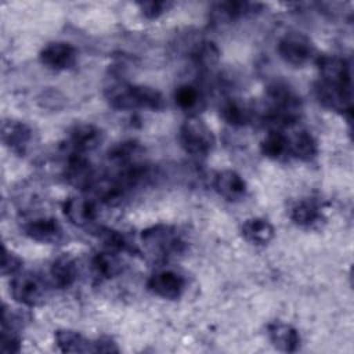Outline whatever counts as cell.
<instances>
[{
    "label": "cell",
    "instance_id": "6da1fadb",
    "mask_svg": "<svg viewBox=\"0 0 354 354\" xmlns=\"http://www.w3.org/2000/svg\"><path fill=\"white\" fill-rule=\"evenodd\" d=\"M108 104L118 111L147 109L159 112L166 106L162 93L144 84H130L126 82H112L105 87Z\"/></svg>",
    "mask_w": 354,
    "mask_h": 354
},
{
    "label": "cell",
    "instance_id": "7a4b0ae2",
    "mask_svg": "<svg viewBox=\"0 0 354 354\" xmlns=\"http://www.w3.org/2000/svg\"><path fill=\"white\" fill-rule=\"evenodd\" d=\"M144 250L158 260H167L181 254L187 249V242L176 225L158 223L141 231Z\"/></svg>",
    "mask_w": 354,
    "mask_h": 354
},
{
    "label": "cell",
    "instance_id": "3957f363",
    "mask_svg": "<svg viewBox=\"0 0 354 354\" xmlns=\"http://www.w3.org/2000/svg\"><path fill=\"white\" fill-rule=\"evenodd\" d=\"M268 119L277 126H289L299 120L301 100L293 88L285 83H274L267 90Z\"/></svg>",
    "mask_w": 354,
    "mask_h": 354
},
{
    "label": "cell",
    "instance_id": "277c9868",
    "mask_svg": "<svg viewBox=\"0 0 354 354\" xmlns=\"http://www.w3.org/2000/svg\"><path fill=\"white\" fill-rule=\"evenodd\" d=\"M178 141L187 153L198 158L207 156L216 147L212 129L199 116L188 118L180 126Z\"/></svg>",
    "mask_w": 354,
    "mask_h": 354
},
{
    "label": "cell",
    "instance_id": "5b68a950",
    "mask_svg": "<svg viewBox=\"0 0 354 354\" xmlns=\"http://www.w3.org/2000/svg\"><path fill=\"white\" fill-rule=\"evenodd\" d=\"M277 51L289 65L300 68L317 58V48L313 40L301 32H289L278 41Z\"/></svg>",
    "mask_w": 354,
    "mask_h": 354
},
{
    "label": "cell",
    "instance_id": "8992f818",
    "mask_svg": "<svg viewBox=\"0 0 354 354\" xmlns=\"http://www.w3.org/2000/svg\"><path fill=\"white\" fill-rule=\"evenodd\" d=\"M10 292L12 299L21 306L35 307L44 301L47 296V283L35 272L21 271L14 275L10 283Z\"/></svg>",
    "mask_w": 354,
    "mask_h": 354
},
{
    "label": "cell",
    "instance_id": "52a82bcc",
    "mask_svg": "<svg viewBox=\"0 0 354 354\" xmlns=\"http://www.w3.org/2000/svg\"><path fill=\"white\" fill-rule=\"evenodd\" d=\"M147 286L148 290L158 297L166 300H177L184 295L187 289V279L176 270L160 268L148 278Z\"/></svg>",
    "mask_w": 354,
    "mask_h": 354
},
{
    "label": "cell",
    "instance_id": "ba28073f",
    "mask_svg": "<svg viewBox=\"0 0 354 354\" xmlns=\"http://www.w3.org/2000/svg\"><path fill=\"white\" fill-rule=\"evenodd\" d=\"M105 138L102 129L93 123H76L68 131L65 148L68 152H77L86 155L97 149Z\"/></svg>",
    "mask_w": 354,
    "mask_h": 354
},
{
    "label": "cell",
    "instance_id": "9c48e42d",
    "mask_svg": "<svg viewBox=\"0 0 354 354\" xmlns=\"http://www.w3.org/2000/svg\"><path fill=\"white\" fill-rule=\"evenodd\" d=\"M39 61L54 72L69 71L77 62V50L66 41H51L40 50Z\"/></svg>",
    "mask_w": 354,
    "mask_h": 354
},
{
    "label": "cell",
    "instance_id": "30bf717a",
    "mask_svg": "<svg viewBox=\"0 0 354 354\" xmlns=\"http://www.w3.org/2000/svg\"><path fill=\"white\" fill-rule=\"evenodd\" d=\"M65 181L77 189H90L97 183L95 170L83 153L68 152L64 166Z\"/></svg>",
    "mask_w": 354,
    "mask_h": 354
},
{
    "label": "cell",
    "instance_id": "8fae6325",
    "mask_svg": "<svg viewBox=\"0 0 354 354\" xmlns=\"http://www.w3.org/2000/svg\"><path fill=\"white\" fill-rule=\"evenodd\" d=\"M321 82L343 88H351V71L348 62L339 55H318L315 58Z\"/></svg>",
    "mask_w": 354,
    "mask_h": 354
},
{
    "label": "cell",
    "instance_id": "7c38bea8",
    "mask_svg": "<svg viewBox=\"0 0 354 354\" xmlns=\"http://www.w3.org/2000/svg\"><path fill=\"white\" fill-rule=\"evenodd\" d=\"M1 140L3 144L15 155L24 156L26 155L32 140L33 130L32 127L17 119H6L1 126Z\"/></svg>",
    "mask_w": 354,
    "mask_h": 354
},
{
    "label": "cell",
    "instance_id": "4fadbf2b",
    "mask_svg": "<svg viewBox=\"0 0 354 354\" xmlns=\"http://www.w3.org/2000/svg\"><path fill=\"white\" fill-rule=\"evenodd\" d=\"M317 100L328 109L351 118L353 113V88H343L318 82L315 84Z\"/></svg>",
    "mask_w": 354,
    "mask_h": 354
},
{
    "label": "cell",
    "instance_id": "5bb4252c",
    "mask_svg": "<svg viewBox=\"0 0 354 354\" xmlns=\"http://www.w3.org/2000/svg\"><path fill=\"white\" fill-rule=\"evenodd\" d=\"M24 234L40 243H58L64 238V230L58 220L53 217H37L24 224Z\"/></svg>",
    "mask_w": 354,
    "mask_h": 354
},
{
    "label": "cell",
    "instance_id": "9a60e30c",
    "mask_svg": "<svg viewBox=\"0 0 354 354\" xmlns=\"http://www.w3.org/2000/svg\"><path fill=\"white\" fill-rule=\"evenodd\" d=\"M267 336L270 343L279 351L295 353L300 348L301 337L299 330L286 322L272 321L267 325Z\"/></svg>",
    "mask_w": 354,
    "mask_h": 354
},
{
    "label": "cell",
    "instance_id": "2e32d148",
    "mask_svg": "<svg viewBox=\"0 0 354 354\" xmlns=\"http://www.w3.org/2000/svg\"><path fill=\"white\" fill-rule=\"evenodd\" d=\"M64 214L76 227H87L97 218L95 202L84 196H71L64 202Z\"/></svg>",
    "mask_w": 354,
    "mask_h": 354
},
{
    "label": "cell",
    "instance_id": "e0dca14e",
    "mask_svg": "<svg viewBox=\"0 0 354 354\" xmlns=\"http://www.w3.org/2000/svg\"><path fill=\"white\" fill-rule=\"evenodd\" d=\"M213 187L220 196L231 202L241 201L248 191V184L245 178L238 171L231 169L218 171L214 176Z\"/></svg>",
    "mask_w": 354,
    "mask_h": 354
},
{
    "label": "cell",
    "instance_id": "ac0fdd59",
    "mask_svg": "<svg viewBox=\"0 0 354 354\" xmlns=\"http://www.w3.org/2000/svg\"><path fill=\"white\" fill-rule=\"evenodd\" d=\"M177 108L188 118L198 116L206 108V98L203 91L191 83H184L176 87L173 94Z\"/></svg>",
    "mask_w": 354,
    "mask_h": 354
},
{
    "label": "cell",
    "instance_id": "d6986e66",
    "mask_svg": "<svg viewBox=\"0 0 354 354\" xmlns=\"http://www.w3.org/2000/svg\"><path fill=\"white\" fill-rule=\"evenodd\" d=\"M259 7H261V4L250 3V1H236V0L216 1L212 4L210 15L216 24H230L242 17L253 14Z\"/></svg>",
    "mask_w": 354,
    "mask_h": 354
},
{
    "label": "cell",
    "instance_id": "ffe728a7",
    "mask_svg": "<svg viewBox=\"0 0 354 354\" xmlns=\"http://www.w3.org/2000/svg\"><path fill=\"white\" fill-rule=\"evenodd\" d=\"M142 158H144V148L140 142L134 140L122 141L113 145L108 151L109 162L118 166L119 170L142 165L144 163Z\"/></svg>",
    "mask_w": 354,
    "mask_h": 354
},
{
    "label": "cell",
    "instance_id": "44dd1931",
    "mask_svg": "<svg viewBox=\"0 0 354 354\" xmlns=\"http://www.w3.org/2000/svg\"><path fill=\"white\" fill-rule=\"evenodd\" d=\"M289 218L301 228H313L324 218L319 203L314 199H299L289 209Z\"/></svg>",
    "mask_w": 354,
    "mask_h": 354
},
{
    "label": "cell",
    "instance_id": "7402d4cb",
    "mask_svg": "<svg viewBox=\"0 0 354 354\" xmlns=\"http://www.w3.org/2000/svg\"><path fill=\"white\" fill-rule=\"evenodd\" d=\"M241 235L250 245L266 246L274 239L275 230L267 218L250 217L242 223Z\"/></svg>",
    "mask_w": 354,
    "mask_h": 354
},
{
    "label": "cell",
    "instance_id": "603a6c76",
    "mask_svg": "<svg viewBox=\"0 0 354 354\" xmlns=\"http://www.w3.org/2000/svg\"><path fill=\"white\" fill-rule=\"evenodd\" d=\"M51 283L58 289L71 288L77 279V264L69 254L55 257L50 266Z\"/></svg>",
    "mask_w": 354,
    "mask_h": 354
},
{
    "label": "cell",
    "instance_id": "cb8c5ba5",
    "mask_svg": "<svg viewBox=\"0 0 354 354\" xmlns=\"http://www.w3.org/2000/svg\"><path fill=\"white\" fill-rule=\"evenodd\" d=\"M91 271L94 277L100 281H109L116 278L122 270V260L118 256L116 252L104 249L101 252H97L91 259Z\"/></svg>",
    "mask_w": 354,
    "mask_h": 354
},
{
    "label": "cell",
    "instance_id": "d4e9b609",
    "mask_svg": "<svg viewBox=\"0 0 354 354\" xmlns=\"http://www.w3.org/2000/svg\"><path fill=\"white\" fill-rule=\"evenodd\" d=\"M260 152L271 160H285L290 156L289 137L272 129L260 141Z\"/></svg>",
    "mask_w": 354,
    "mask_h": 354
},
{
    "label": "cell",
    "instance_id": "484cf974",
    "mask_svg": "<svg viewBox=\"0 0 354 354\" xmlns=\"http://www.w3.org/2000/svg\"><path fill=\"white\" fill-rule=\"evenodd\" d=\"M290 145V156L310 162L318 156L319 147L315 137L307 130H297L292 137H289Z\"/></svg>",
    "mask_w": 354,
    "mask_h": 354
},
{
    "label": "cell",
    "instance_id": "4316f807",
    "mask_svg": "<svg viewBox=\"0 0 354 354\" xmlns=\"http://www.w3.org/2000/svg\"><path fill=\"white\" fill-rule=\"evenodd\" d=\"M221 118L232 127H243L252 123L253 109L239 98H230L221 105Z\"/></svg>",
    "mask_w": 354,
    "mask_h": 354
},
{
    "label": "cell",
    "instance_id": "83f0119b",
    "mask_svg": "<svg viewBox=\"0 0 354 354\" xmlns=\"http://www.w3.org/2000/svg\"><path fill=\"white\" fill-rule=\"evenodd\" d=\"M54 340L62 353H93V342L82 333L72 329H58L54 333Z\"/></svg>",
    "mask_w": 354,
    "mask_h": 354
},
{
    "label": "cell",
    "instance_id": "f1b7e54d",
    "mask_svg": "<svg viewBox=\"0 0 354 354\" xmlns=\"http://www.w3.org/2000/svg\"><path fill=\"white\" fill-rule=\"evenodd\" d=\"M194 44L195 46H192L189 57L196 66L209 69L218 62L220 50L213 41L199 40V41H195Z\"/></svg>",
    "mask_w": 354,
    "mask_h": 354
},
{
    "label": "cell",
    "instance_id": "f546056e",
    "mask_svg": "<svg viewBox=\"0 0 354 354\" xmlns=\"http://www.w3.org/2000/svg\"><path fill=\"white\" fill-rule=\"evenodd\" d=\"M97 236L102 242L104 249L120 253V252H130L131 243L127 241V238L118 230L109 228V227H100L97 228Z\"/></svg>",
    "mask_w": 354,
    "mask_h": 354
},
{
    "label": "cell",
    "instance_id": "4dcf8cb0",
    "mask_svg": "<svg viewBox=\"0 0 354 354\" xmlns=\"http://www.w3.org/2000/svg\"><path fill=\"white\" fill-rule=\"evenodd\" d=\"M173 6L174 3L166 1V0H149V1L137 3L140 12L147 19H158L165 12H167Z\"/></svg>",
    "mask_w": 354,
    "mask_h": 354
},
{
    "label": "cell",
    "instance_id": "1f68e13d",
    "mask_svg": "<svg viewBox=\"0 0 354 354\" xmlns=\"http://www.w3.org/2000/svg\"><path fill=\"white\" fill-rule=\"evenodd\" d=\"M21 336L18 333V329L1 326V342L0 348L3 353H19L21 351Z\"/></svg>",
    "mask_w": 354,
    "mask_h": 354
},
{
    "label": "cell",
    "instance_id": "d6a6232c",
    "mask_svg": "<svg viewBox=\"0 0 354 354\" xmlns=\"http://www.w3.org/2000/svg\"><path fill=\"white\" fill-rule=\"evenodd\" d=\"M22 264H24V261L17 253H14V252L8 250L6 246H3V259H1V274L3 275H11V277L17 275L18 272H21Z\"/></svg>",
    "mask_w": 354,
    "mask_h": 354
},
{
    "label": "cell",
    "instance_id": "836d02e7",
    "mask_svg": "<svg viewBox=\"0 0 354 354\" xmlns=\"http://www.w3.org/2000/svg\"><path fill=\"white\" fill-rule=\"evenodd\" d=\"M93 353H119V347L112 337L101 336L93 340Z\"/></svg>",
    "mask_w": 354,
    "mask_h": 354
}]
</instances>
